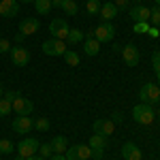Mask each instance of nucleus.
<instances>
[{
	"label": "nucleus",
	"instance_id": "1",
	"mask_svg": "<svg viewBox=\"0 0 160 160\" xmlns=\"http://www.w3.org/2000/svg\"><path fill=\"white\" fill-rule=\"evenodd\" d=\"M132 118H135L137 124H141V126H149V124H154L156 113H154V107H152V105L139 102V105H135V109H132Z\"/></svg>",
	"mask_w": 160,
	"mask_h": 160
},
{
	"label": "nucleus",
	"instance_id": "2",
	"mask_svg": "<svg viewBox=\"0 0 160 160\" xmlns=\"http://www.w3.org/2000/svg\"><path fill=\"white\" fill-rule=\"evenodd\" d=\"M139 98H141V102H145V105H156L160 100V88L158 83H145V86L139 90Z\"/></svg>",
	"mask_w": 160,
	"mask_h": 160
},
{
	"label": "nucleus",
	"instance_id": "3",
	"mask_svg": "<svg viewBox=\"0 0 160 160\" xmlns=\"http://www.w3.org/2000/svg\"><path fill=\"white\" fill-rule=\"evenodd\" d=\"M92 37L96 38L100 45H102V43H109L111 38L115 37V26L111 24V22H100L98 28L92 30Z\"/></svg>",
	"mask_w": 160,
	"mask_h": 160
},
{
	"label": "nucleus",
	"instance_id": "4",
	"mask_svg": "<svg viewBox=\"0 0 160 160\" xmlns=\"http://www.w3.org/2000/svg\"><path fill=\"white\" fill-rule=\"evenodd\" d=\"M43 53L45 56H64L66 53V41H60V38H47L43 43Z\"/></svg>",
	"mask_w": 160,
	"mask_h": 160
},
{
	"label": "nucleus",
	"instance_id": "5",
	"mask_svg": "<svg viewBox=\"0 0 160 160\" xmlns=\"http://www.w3.org/2000/svg\"><path fill=\"white\" fill-rule=\"evenodd\" d=\"M68 24H66V19H62V17H58V19H51L49 24V32L53 38H60V41H66V37H68Z\"/></svg>",
	"mask_w": 160,
	"mask_h": 160
},
{
	"label": "nucleus",
	"instance_id": "6",
	"mask_svg": "<svg viewBox=\"0 0 160 160\" xmlns=\"http://www.w3.org/2000/svg\"><path fill=\"white\" fill-rule=\"evenodd\" d=\"M38 143L37 139H32V137H28V139H24L19 145H17V156H22V158H30V156H34L38 152Z\"/></svg>",
	"mask_w": 160,
	"mask_h": 160
},
{
	"label": "nucleus",
	"instance_id": "7",
	"mask_svg": "<svg viewBox=\"0 0 160 160\" xmlns=\"http://www.w3.org/2000/svg\"><path fill=\"white\" fill-rule=\"evenodd\" d=\"M122 60L126 66H137L139 64V60H141V53H139V49H137V45H132V43H128V45H124L122 49Z\"/></svg>",
	"mask_w": 160,
	"mask_h": 160
},
{
	"label": "nucleus",
	"instance_id": "8",
	"mask_svg": "<svg viewBox=\"0 0 160 160\" xmlns=\"http://www.w3.org/2000/svg\"><path fill=\"white\" fill-rule=\"evenodd\" d=\"M11 107H13V111H15L17 115H30V113L34 111V102L28 100V98H24V96L19 94V96L11 102Z\"/></svg>",
	"mask_w": 160,
	"mask_h": 160
},
{
	"label": "nucleus",
	"instance_id": "9",
	"mask_svg": "<svg viewBox=\"0 0 160 160\" xmlns=\"http://www.w3.org/2000/svg\"><path fill=\"white\" fill-rule=\"evenodd\" d=\"M11 60L15 66H26L30 62V51L26 49V47L15 45V47H11Z\"/></svg>",
	"mask_w": 160,
	"mask_h": 160
},
{
	"label": "nucleus",
	"instance_id": "10",
	"mask_svg": "<svg viewBox=\"0 0 160 160\" xmlns=\"http://www.w3.org/2000/svg\"><path fill=\"white\" fill-rule=\"evenodd\" d=\"M32 128H34V122L30 120V115H17V118L13 120V130H15V132H19V135L30 132Z\"/></svg>",
	"mask_w": 160,
	"mask_h": 160
},
{
	"label": "nucleus",
	"instance_id": "11",
	"mask_svg": "<svg viewBox=\"0 0 160 160\" xmlns=\"http://www.w3.org/2000/svg\"><path fill=\"white\" fill-rule=\"evenodd\" d=\"M19 13V2L17 0H0V17H15Z\"/></svg>",
	"mask_w": 160,
	"mask_h": 160
},
{
	"label": "nucleus",
	"instance_id": "12",
	"mask_svg": "<svg viewBox=\"0 0 160 160\" xmlns=\"http://www.w3.org/2000/svg\"><path fill=\"white\" fill-rule=\"evenodd\" d=\"M38 28H41L38 19H34V17H26V19H22V24H19V32H22L24 37H30V34H37Z\"/></svg>",
	"mask_w": 160,
	"mask_h": 160
},
{
	"label": "nucleus",
	"instance_id": "13",
	"mask_svg": "<svg viewBox=\"0 0 160 160\" xmlns=\"http://www.w3.org/2000/svg\"><path fill=\"white\" fill-rule=\"evenodd\" d=\"M94 132L102 135V137H111L115 132V124L111 122V120H96L94 122Z\"/></svg>",
	"mask_w": 160,
	"mask_h": 160
},
{
	"label": "nucleus",
	"instance_id": "14",
	"mask_svg": "<svg viewBox=\"0 0 160 160\" xmlns=\"http://www.w3.org/2000/svg\"><path fill=\"white\" fill-rule=\"evenodd\" d=\"M122 158L124 160H141L143 158V154H141V149L137 148L135 143H124L122 145Z\"/></svg>",
	"mask_w": 160,
	"mask_h": 160
},
{
	"label": "nucleus",
	"instance_id": "15",
	"mask_svg": "<svg viewBox=\"0 0 160 160\" xmlns=\"http://www.w3.org/2000/svg\"><path fill=\"white\" fill-rule=\"evenodd\" d=\"M149 9L148 7H143V4H135L132 9H130V17H132V22H149Z\"/></svg>",
	"mask_w": 160,
	"mask_h": 160
},
{
	"label": "nucleus",
	"instance_id": "16",
	"mask_svg": "<svg viewBox=\"0 0 160 160\" xmlns=\"http://www.w3.org/2000/svg\"><path fill=\"white\" fill-rule=\"evenodd\" d=\"M118 13H120V11H118V7H115L113 2H102L98 15H100V19H102V22H111Z\"/></svg>",
	"mask_w": 160,
	"mask_h": 160
},
{
	"label": "nucleus",
	"instance_id": "17",
	"mask_svg": "<svg viewBox=\"0 0 160 160\" xmlns=\"http://www.w3.org/2000/svg\"><path fill=\"white\" fill-rule=\"evenodd\" d=\"M83 51H86V56H96L100 51V43L92 37V34H88V37L83 38Z\"/></svg>",
	"mask_w": 160,
	"mask_h": 160
},
{
	"label": "nucleus",
	"instance_id": "18",
	"mask_svg": "<svg viewBox=\"0 0 160 160\" xmlns=\"http://www.w3.org/2000/svg\"><path fill=\"white\" fill-rule=\"evenodd\" d=\"M49 145H51V149H53V154H64V152L68 149V141H66V137L58 135V137L51 139Z\"/></svg>",
	"mask_w": 160,
	"mask_h": 160
},
{
	"label": "nucleus",
	"instance_id": "19",
	"mask_svg": "<svg viewBox=\"0 0 160 160\" xmlns=\"http://www.w3.org/2000/svg\"><path fill=\"white\" fill-rule=\"evenodd\" d=\"M83 38H86L83 30L71 28V30H68V37H66V43H68V45H79V43H83Z\"/></svg>",
	"mask_w": 160,
	"mask_h": 160
},
{
	"label": "nucleus",
	"instance_id": "20",
	"mask_svg": "<svg viewBox=\"0 0 160 160\" xmlns=\"http://www.w3.org/2000/svg\"><path fill=\"white\" fill-rule=\"evenodd\" d=\"M92 149H107V137H102V135H94L90 137V143H88Z\"/></svg>",
	"mask_w": 160,
	"mask_h": 160
},
{
	"label": "nucleus",
	"instance_id": "21",
	"mask_svg": "<svg viewBox=\"0 0 160 160\" xmlns=\"http://www.w3.org/2000/svg\"><path fill=\"white\" fill-rule=\"evenodd\" d=\"M75 156H77V160H90L92 158V148L90 145H75Z\"/></svg>",
	"mask_w": 160,
	"mask_h": 160
},
{
	"label": "nucleus",
	"instance_id": "22",
	"mask_svg": "<svg viewBox=\"0 0 160 160\" xmlns=\"http://www.w3.org/2000/svg\"><path fill=\"white\" fill-rule=\"evenodd\" d=\"M102 2L100 0H86V13L88 15H98Z\"/></svg>",
	"mask_w": 160,
	"mask_h": 160
},
{
	"label": "nucleus",
	"instance_id": "23",
	"mask_svg": "<svg viewBox=\"0 0 160 160\" xmlns=\"http://www.w3.org/2000/svg\"><path fill=\"white\" fill-rule=\"evenodd\" d=\"M34 9L41 15H47L51 11V0H34Z\"/></svg>",
	"mask_w": 160,
	"mask_h": 160
},
{
	"label": "nucleus",
	"instance_id": "24",
	"mask_svg": "<svg viewBox=\"0 0 160 160\" xmlns=\"http://www.w3.org/2000/svg\"><path fill=\"white\" fill-rule=\"evenodd\" d=\"M62 11L68 13V15H77L79 7H77V2H75V0H64V2H62Z\"/></svg>",
	"mask_w": 160,
	"mask_h": 160
},
{
	"label": "nucleus",
	"instance_id": "25",
	"mask_svg": "<svg viewBox=\"0 0 160 160\" xmlns=\"http://www.w3.org/2000/svg\"><path fill=\"white\" fill-rule=\"evenodd\" d=\"M62 58H64V62H66L68 66H77V64H79V56H77L75 51H71V49H66V53H64Z\"/></svg>",
	"mask_w": 160,
	"mask_h": 160
},
{
	"label": "nucleus",
	"instance_id": "26",
	"mask_svg": "<svg viewBox=\"0 0 160 160\" xmlns=\"http://www.w3.org/2000/svg\"><path fill=\"white\" fill-rule=\"evenodd\" d=\"M149 26H156V28H158L160 26V7L158 4H156V7H154V9H149Z\"/></svg>",
	"mask_w": 160,
	"mask_h": 160
},
{
	"label": "nucleus",
	"instance_id": "27",
	"mask_svg": "<svg viewBox=\"0 0 160 160\" xmlns=\"http://www.w3.org/2000/svg\"><path fill=\"white\" fill-rule=\"evenodd\" d=\"M34 128H37L38 132H47V130L51 128V124H49V120H47V118H38L37 122H34Z\"/></svg>",
	"mask_w": 160,
	"mask_h": 160
},
{
	"label": "nucleus",
	"instance_id": "28",
	"mask_svg": "<svg viewBox=\"0 0 160 160\" xmlns=\"http://www.w3.org/2000/svg\"><path fill=\"white\" fill-rule=\"evenodd\" d=\"M11 111H13V107H11V100H7V98H0V118L9 115Z\"/></svg>",
	"mask_w": 160,
	"mask_h": 160
},
{
	"label": "nucleus",
	"instance_id": "29",
	"mask_svg": "<svg viewBox=\"0 0 160 160\" xmlns=\"http://www.w3.org/2000/svg\"><path fill=\"white\" fill-rule=\"evenodd\" d=\"M13 149H15L13 141H9V139H0V154H11Z\"/></svg>",
	"mask_w": 160,
	"mask_h": 160
},
{
	"label": "nucleus",
	"instance_id": "30",
	"mask_svg": "<svg viewBox=\"0 0 160 160\" xmlns=\"http://www.w3.org/2000/svg\"><path fill=\"white\" fill-rule=\"evenodd\" d=\"M51 152H53V149H51L49 143H41V145H38V156H41V158H51Z\"/></svg>",
	"mask_w": 160,
	"mask_h": 160
},
{
	"label": "nucleus",
	"instance_id": "31",
	"mask_svg": "<svg viewBox=\"0 0 160 160\" xmlns=\"http://www.w3.org/2000/svg\"><path fill=\"white\" fill-rule=\"evenodd\" d=\"M152 64H154V73H156V79L160 81V51H154V56H152Z\"/></svg>",
	"mask_w": 160,
	"mask_h": 160
},
{
	"label": "nucleus",
	"instance_id": "32",
	"mask_svg": "<svg viewBox=\"0 0 160 160\" xmlns=\"http://www.w3.org/2000/svg\"><path fill=\"white\" fill-rule=\"evenodd\" d=\"M132 30H135L137 34H145L149 30V22H135V28Z\"/></svg>",
	"mask_w": 160,
	"mask_h": 160
},
{
	"label": "nucleus",
	"instance_id": "33",
	"mask_svg": "<svg viewBox=\"0 0 160 160\" xmlns=\"http://www.w3.org/2000/svg\"><path fill=\"white\" fill-rule=\"evenodd\" d=\"M7 51H11L9 41H7V38H0V53H7Z\"/></svg>",
	"mask_w": 160,
	"mask_h": 160
},
{
	"label": "nucleus",
	"instance_id": "34",
	"mask_svg": "<svg viewBox=\"0 0 160 160\" xmlns=\"http://www.w3.org/2000/svg\"><path fill=\"white\" fill-rule=\"evenodd\" d=\"M128 2H130V0H113V4L118 7V11H124V9L128 7Z\"/></svg>",
	"mask_w": 160,
	"mask_h": 160
},
{
	"label": "nucleus",
	"instance_id": "35",
	"mask_svg": "<svg viewBox=\"0 0 160 160\" xmlns=\"http://www.w3.org/2000/svg\"><path fill=\"white\" fill-rule=\"evenodd\" d=\"M111 122H113V124H122V122H124L122 111H115V113H113V118H111Z\"/></svg>",
	"mask_w": 160,
	"mask_h": 160
},
{
	"label": "nucleus",
	"instance_id": "36",
	"mask_svg": "<svg viewBox=\"0 0 160 160\" xmlns=\"http://www.w3.org/2000/svg\"><path fill=\"white\" fill-rule=\"evenodd\" d=\"M102 156H105V149H92V158L102 160Z\"/></svg>",
	"mask_w": 160,
	"mask_h": 160
},
{
	"label": "nucleus",
	"instance_id": "37",
	"mask_svg": "<svg viewBox=\"0 0 160 160\" xmlns=\"http://www.w3.org/2000/svg\"><path fill=\"white\" fill-rule=\"evenodd\" d=\"M148 34H149V37H154V38H156V37H160V30H158V28H156V26H149Z\"/></svg>",
	"mask_w": 160,
	"mask_h": 160
},
{
	"label": "nucleus",
	"instance_id": "38",
	"mask_svg": "<svg viewBox=\"0 0 160 160\" xmlns=\"http://www.w3.org/2000/svg\"><path fill=\"white\" fill-rule=\"evenodd\" d=\"M17 96H19L17 92H4V98H7V100H11V102H13L15 98H17Z\"/></svg>",
	"mask_w": 160,
	"mask_h": 160
},
{
	"label": "nucleus",
	"instance_id": "39",
	"mask_svg": "<svg viewBox=\"0 0 160 160\" xmlns=\"http://www.w3.org/2000/svg\"><path fill=\"white\" fill-rule=\"evenodd\" d=\"M24 41H26V37L22 34V32H17V34H15V45H22Z\"/></svg>",
	"mask_w": 160,
	"mask_h": 160
},
{
	"label": "nucleus",
	"instance_id": "40",
	"mask_svg": "<svg viewBox=\"0 0 160 160\" xmlns=\"http://www.w3.org/2000/svg\"><path fill=\"white\" fill-rule=\"evenodd\" d=\"M62 2H64V0H51V7H56V9H62Z\"/></svg>",
	"mask_w": 160,
	"mask_h": 160
},
{
	"label": "nucleus",
	"instance_id": "41",
	"mask_svg": "<svg viewBox=\"0 0 160 160\" xmlns=\"http://www.w3.org/2000/svg\"><path fill=\"white\" fill-rule=\"evenodd\" d=\"M51 160H66V158H64V154H53Z\"/></svg>",
	"mask_w": 160,
	"mask_h": 160
},
{
	"label": "nucleus",
	"instance_id": "42",
	"mask_svg": "<svg viewBox=\"0 0 160 160\" xmlns=\"http://www.w3.org/2000/svg\"><path fill=\"white\" fill-rule=\"evenodd\" d=\"M26 160H45V158H41L38 154H34V156H30V158H26Z\"/></svg>",
	"mask_w": 160,
	"mask_h": 160
},
{
	"label": "nucleus",
	"instance_id": "43",
	"mask_svg": "<svg viewBox=\"0 0 160 160\" xmlns=\"http://www.w3.org/2000/svg\"><path fill=\"white\" fill-rule=\"evenodd\" d=\"M17 2H34V0H17Z\"/></svg>",
	"mask_w": 160,
	"mask_h": 160
},
{
	"label": "nucleus",
	"instance_id": "44",
	"mask_svg": "<svg viewBox=\"0 0 160 160\" xmlns=\"http://www.w3.org/2000/svg\"><path fill=\"white\" fill-rule=\"evenodd\" d=\"M2 94H4V90H2V83H0V96H2Z\"/></svg>",
	"mask_w": 160,
	"mask_h": 160
},
{
	"label": "nucleus",
	"instance_id": "45",
	"mask_svg": "<svg viewBox=\"0 0 160 160\" xmlns=\"http://www.w3.org/2000/svg\"><path fill=\"white\" fill-rule=\"evenodd\" d=\"M132 2H137V4H141V2H143V0H132Z\"/></svg>",
	"mask_w": 160,
	"mask_h": 160
},
{
	"label": "nucleus",
	"instance_id": "46",
	"mask_svg": "<svg viewBox=\"0 0 160 160\" xmlns=\"http://www.w3.org/2000/svg\"><path fill=\"white\" fill-rule=\"evenodd\" d=\"M15 160H26V158H22V156H17V158H15Z\"/></svg>",
	"mask_w": 160,
	"mask_h": 160
},
{
	"label": "nucleus",
	"instance_id": "47",
	"mask_svg": "<svg viewBox=\"0 0 160 160\" xmlns=\"http://www.w3.org/2000/svg\"><path fill=\"white\" fill-rule=\"evenodd\" d=\"M154 2H156V4H158V7H160V0H154Z\"/></svg>",
	"mask_w": 160,
	"mask_h": 160
},
{
	"label": "nucleus",
	"instance_id": "48",
	"mask_svg": "<svg viewBox=\"0 0 160 160\" xmlns=\"http://www.w3.org/2000/svg\"><path fill=\"white\" fill-rule=\"evenodd\" d=\"M158 88H160V81H158Z\"/></svg>",
	"mask_w": 160,
	"mask_h": 160
}]
</instances>
